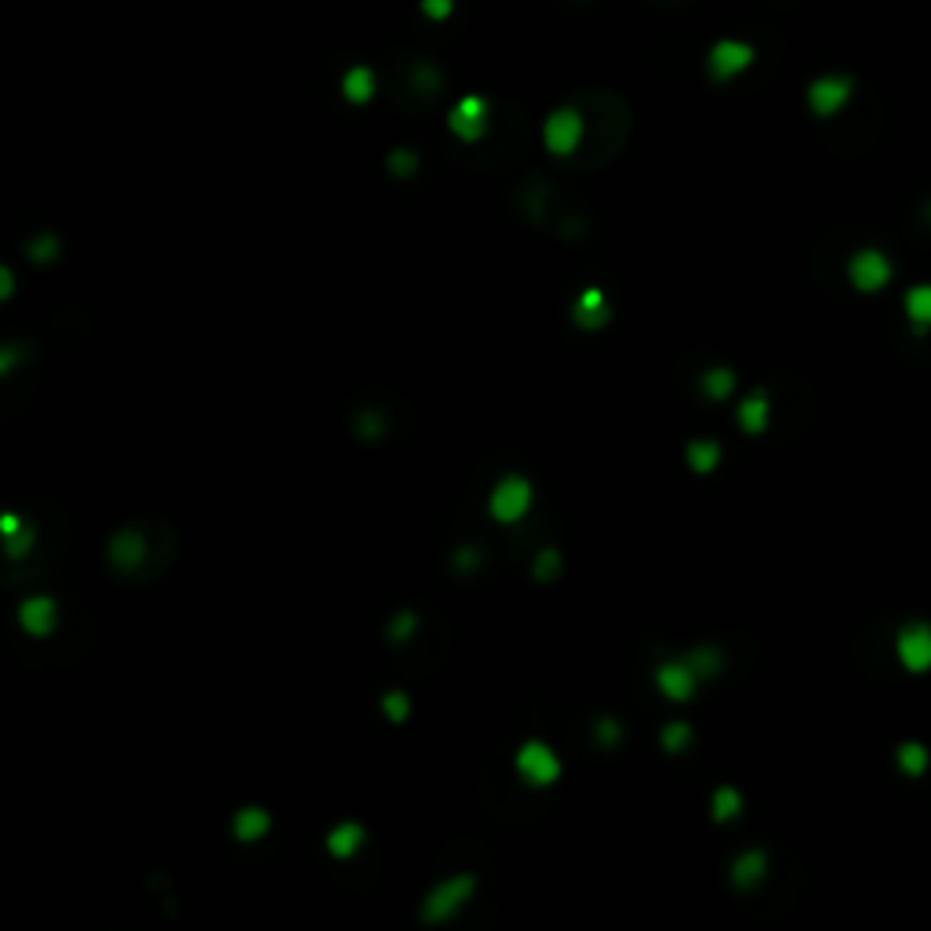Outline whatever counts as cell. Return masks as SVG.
Masks as SVG:
<instances>
[{
    "instance_id": "6da1fadb",
    "label": "cell",
    "mask_w": 931,
    "mask_h": 931,
    "mask_svg": "<svg viewBox=\"0 0 931 931\" xmlns=\"http://www.w3.org/2000/svg\"><path fill=\"white\" fill-rule=\"evenodd\" d=\"M477 891H481V877H477V870L451 873V877L437 881L426 895H422L419 924L422 928H444V924L455 921V917H459V913L477 899Z\"/></svg>"
},
{
    "instance_id": "7a4b0ae2",
    "label": "cell",
    "mask_w": 931,
    "mask_h": 931,
    "mask_svg": "<svg viewBox=\"0 0 931 931\" xmlns=\"http://www.w3.org/2000/svg\"><path fill=\"white\" fill-rule=\"evenodd\" d=\"M531 510H535V484L524 473H506L488 491V517L502 528L521 524Z\"/></svg>"
},
{
    "instance_id": "3957f363",
    "label": "cell",
    "mask_w": 931,
    "mask_h": 931,
    "mask_svg": "<svg viewBox=\"0 0 931 931\" xmlns=\"http://www.w3.org/2000/svg\"><path fill=\"white\" fill-rule=\"evenodd\" d=\"M561 753L553 750L546 739H524L513 753V771L528 790H550L561 779Z\"/></svg>"
},
{
    "instance_id": "277c9868",
    "label": "cell",
    "mask_w": 931,
    "mask_h": 931,
    "mask_svg": "<svg viewBox=\"0 0 931 931\" xmlns=\"http://www.w3.org/2000/svg\"><path fill=\"white\" fill-rule=\"evenodd\" d=\"M150 535H146V528H139V524H124V528H117L106 539V564L113 568V575H121V579H139L142 568L150 564Z\"/></svg>"
},
{
    "instance_id": "5b68a950",
    "label": "cell",
    "mask_w": 931,
    "mask_h": 931,
    "mask_svg": "<svg viewBox=\"0 0 931 931\" xmlns=\"http://www.w3.org/2000/svg\"><path fill=\"white\" fill-rule=\"evenodd\" d=\"M895 277V266L881 248H859L848 255V284L859 295H881Z\"/></svg>"
},
{
    "instance_id": "8992f818",
    "label": "cell",
    "mask_w": 931,
    "mask_h": 931,
    "mask_svg": "<svg viewBox=\"0 0 931 931\" xmlns=\"http://www.w3.org/2000/svg\"><path fill=\"white\" fill-rule=\"evenodd\" d=\"M851 95H855V81H851L848 73H822V77H815V81L808 84L804 102H808V110L815 113L819 121H833V117L851 102Z\"/></svg>"
},
{
    "instance_id": "52a82bcc",
    "label": "cell",
    "mask_w": 931,
    "mask_h": 931,
    "mask_svg": "<svg viewBox=\"0 0 931 931\" xmlns=\"http://www.w3.org/2000/svg\"><path fill=\"white\" fill-rule=\"evenodd\" d=\"M895 659L906 673H931V622H902L895 630Z\"/></svg>"
},
{
    "instance_id": "ba28073f",
    "label": "cell",
    "mask_w": 931,
    "mask_h": 931,
    "mask_svg": "<svg viewBox=\"0 0 931 931\" xmlns=\"http://www.w3.org/2000/svg\"><path fill=\"white\" fill-rule=\"evenodd\" d=\"M651 684H655V691H659L666 702L684 706V702H691L695 695H699L702 677L695 673V666L681 655V659H662L659 666H655V673H651Z\"/></svg>"
},
{
    "instance_id": "9c48e42d",
    "label": "cell",
    "mask_w": 931,
    "mask_h": 931,
    "mask_svg": "<svg viewBox=\"0 0 931 931\" xmlns=\"http://www.w3.org/2000/svg\"><path fill=\"white\" fill-rule=\"evenodd\" d=\"M582 131H586L582 113L571 110V106H561V110H553L550 117H546V124H542V146H546L553 157H571V153L579 150Z\"/></svg>"
},
{
    "instance_id": "30bf717a",
    "label": "cell",
    "mask_w": 931,
    "mask_h": 931,
    "mask_svg": "<svg viewBox=\"0 0 931 931\" xmlns=\"http://www.w3.org/2000/svg\"><path fill=\"white\" fill-rule=\"evenodd\" d=\"M753 59H757V51H753V44L746 41H717L710 48V55H706V70H710L713 81H735V77H742V73L750 70Z\"/></svg>"
},
{
    "instance_id": "8fae6325",
    "label": "cell",
    "mask_w": 931,
    "mask_h": 931,
    "mask_svg": "<svg viewBox=\"0 0 931 931\" xmlns=\"http://www.w3.org/2000/svg\"><path fill=\"white\" fill-rule=\"evenodd\" d=\"M15 619H19V630L26 633V637L44 641V637H51L55 626H59V601L48 597V593H30V597H22L19 601Z\"/></svg>"
},
{
    "instance_id": "7c38bea8",
    "label": "cell",
    "mask_w": 931,
    "mask_h": 931,
    "mask_svg": "<svg viewBox=\"0 0 931 931\" xmlns=\"http://www.w3.org/2000/svg\"><path fill=\"white\" fill-rule=\"evenodd\" d=\"M0 546H4V557L11 564L30 561L33 546H37V524L15 510L0 513Z\"/></svg>"
},
{
    "instance_id": "4fadbf2b",
    "label": "cell",
    "mask_w": 931,
    "mask_h": 931,
    "mask_svg": "<svg viewBox=\"0 0 931 931\" xmlns=\"http://www.w3.org/2000/svg\"><path fill=\"white\" fill-rule=\"evenodd\" d=\"M448 128L459 142L484 139V135H488V102H484L481 95H466V99H459L448 113Z\"/></svg>"
},
{
    "instance_id": "5bb4252c",
    "label": "cell",
    "mask_w": 931,
    "mask_h": 931,
    "mask_svg": "<svg viewBox=\"0 0 931 931\" xmlns=\"http://www.w3.org/2000/svg\"><path fill=\"white\" fill-rule=\"evenodd\" d=\"M768 870H771V859L764 848H746L739 851L735 859H731L728 866V884L739 895H750V891H757L764 881H768Z\"/></svg>"
},
{
    "instance_id": "9a60e30c",
    "label": "cell",
    "mask_w": 931,
    "mask_h": 931,
    "mask_svg": "<svg viewBox=\"0 0 931 931\" xmlns=\"http://www.w3.org/2000/svg\"><path fill=\"white\" fill-rule=\"evenodd\" d=\"M368 844V830H364V822H339V826H331L328 833H324V851H328L335 862H350L357 859V851Z\"/></svg>"
},
{
    "instance_id": "2e32d148",
    "label": "cell",
    "mask_w": 931,
    "mask_h": 931,
    "mask_svg": "<svg viewBox=\"0 0 931 931\" xmlns=\"http://www.w3.org/2000/svg\"><path fill=\"white\" fill-rule=\"evenodd\" d=\"M273 830V815L259 804H244L241 811H233L230 833L237 844H259L262 837H270Z\"/></svg>"
},
{
    "instance_id": "e0dca14e",
    "label": "cell",
    "mask_w": 931,
    "mask_h": 931,
    "mask_svg": "<svg viewBox=\"0 0 931 931\" xmlns=\"http://www.w3.org/2000/svg\"><path fill=\"white\" fill-rule=\"evenodd\" d=\"M571 321L579 324L582 331H601L611 321V302L601 288H586L571 306Z\"/></svg>"
},
{
    "instance_id": "ac0fdd59",
    "label": "cell",
    "mask_w": 931,
    "mask_h": 931,
    "mask_svg": "<svg viewBox=\"0 0 931 931\" xmlns=\"http://www.w3.org/2000/svg\"><path fill=\"white\" fill-rule=\"evenodd\" d=\"M735 422H739V430L746 433V437H761V433H768L771 426V397L764 390H753L746 393L739 401V408H735Z\"/></svg>"
},
{
    "instance_id": "d6986e66",
    "label": "cell",
    "mask_w": 931,
    "mask_h": 931,
    "mask_svg": "<svg viewBox=\"0 0 931 931\" xmlns=\"http://www.w3.org/2000/svg\"><path fill=\"white\" fill-rule=\"evenodd\" d=\"M724 459V448L713 437H695V441H688V448H684V462H688L691 473H699V477H710L717 466H721Z\"/></svg>"
},
{
    "instance_id": "ffe728a7",
    "label": "cell",
    "mask_w": 931,
    "mask_h": 931,
    "mask_svg": "<svg viewBox=\"0 0 931 931\" xmlns=\"http://www.w3.org/2000/svg\"><path fill=\"white\" fill-rule=\"evenodd\" d=\"M902 313L913 331H931V284H913L902 295Z\"/></svg>"
},
{
    "instance_id": "44dd1931",
    "label": "cell",
    "mask_w": 931,
    "mask_h": 931,
    "mask_svg": "<svg viewBox=\"0 0 931 931\" xmlns=\"http://www.w3.org/2000/svg\"><path fill=\"white\" fill-rule=\"evenodd\" d=\"M528 575H531V582H539V586H553V582L564 575V553L557 550V546H542V550L531 557Z\"/></svg>"
},
{
    "instance_id": "7402d4cb",
    "label": "cell",
    "mask_w": 931,
    "mask_h": 931,
    "mask_svg": "<svg viewBox=\"0 0 931 931\" xmlns=\"http://www.w3.org/2000/svg\"><path fill=\"white\" fill-rule=\"evenodd\" d=\"M419 626H422V615L415 608H401L397 615H393L386 626H382V641L390 644V648H404V644L419 633Z\"/></svg>"
},
{
    "instance_id": "603a6c76",
    "label": "cell",
    "mask_w": 931,
    "mask_h": 931,
    "mask_svg": "<svg viewBox=\"0 0 931 931\" xmlns=\"http://www.w3.org/2000/svg\"><path fill=\"white\" fill-rule=\"evenodd\" d=\"M742 808H746V801H742V793L735 790V786H717V790L710 793V819L717 822V826L735 822L742 815Z\"/></svg>"
},
{
    "instance_id": "cb8c5ba5",
    "label": "cell",
    "mask_w": 931,
    "mask_h": 931,
    "mask_svg": "<svg viewBox=\"0 0 931 931\" xmlns=\"http://www.w3.org/2000/svg\"><path fill=\"white\" fill-rule=\"evenodd\" d=\"M699 390L706 401H728L731 393H735V371L724 368V364H713V368L702 371Z\"/></svg>"
},
{
    "instance_id": "d4e9b609",
    "label": "cell",
    "mask_w": 931,
    "mask_h": 931,
    "mask_svg": "<svg viewBox=\"0 0 931 931\" xmlns=\"http://www.w3.org/2000/svg\"><path fill=\"white\" fill-rule=\"evenodd\" d=\"M684 659L695 666V673H699L702 681H713V677H721V670H724V651L717 648V644H695V648H688V655Z\"/></svg>"
},
{
    "instance_id": "484cf974",
    "label": "cell",
    "mask_w": 931,
    "mask_h": 931,
    "mask_svg": "<svg viewBox=\"0 0 931 931\" xmlns=\"http://www.w3.org/2000/svg\"><path fill=\"white\" fill-rule=\"evenodd\" d=\"M375 88H379V81H375V73L368 66H350L346 77H342V95H346V102H357V106L368 102Z\"/></svg>"
},
{
    "instance_id": "4316f807",
    "label": "cell",
    "mask_w": 931,
    "mask_h": 931,
    "mask_svg": "<svg viewBox=\"0 0 931 931\" xmlns=\"http://www.w3.org/2000/svg\"><path fill=\"white\" fill-rule=\"evenodd\" d=\"M895 764H899L902 775L921 779L924 771L931 768V753H928L924 742H899V750H895Z\"/></svg>"
},
{
    "instance_id": "83f0119b",
    "label": "cell",
    "mask_w": 931,
    "mask_h": 931,
    "mask_svg": "<svg viewBox=\"0 0 931 931\" xmlns=\"http://www.w3.org/2000/svg\"><path fill=\"white\" fill-rule=\"evenodd\" d=\"M691 742H695V728H691L688 721H666L659 728V746H662V753H670V757L688 753Z\"/></svg>"
},
{
    "instance_id": "f1b7e54d",
    "label": "cell",
    "mask_w": 931,
    "mask_h": 931,
    "mask_svg": "<svg viewBox=\"0 0 931 931\" xmlns=\"http://www.w3.org/2000/svg\"><path fill=\"white\" fill-rule=\"evenodd\" d=\"M593 742H597L601 750H619L622 742H626V724H622L615 713L593 717Z\"/></svg>"
},
{
    "instance_id": "f546056e",
    "label": "cell",
    "mask_w": 931,
    "mask_h": 931,
    "mask_svg": "<svg viewBox=\"0 0 931 931\" xmlns=\"http://www.w3.org/2000/svg\"><path fill=\"white\" fill-rule=\"evenodd\" d=\"M379 713L390 724H408L411 721V695L404 688H386L379 695Z\"/></svg>"
},
{
    "instance_id": "4dcf8cb0",
    "label": "cell",
    "mask_w": 931,
    "mask_h": 931,
    "mask_svg": "<svg viewBox=\"0 0 931 931\" xmlns=\"http://www.w3.org/2000/svg\"><path fill=\"white\" fill-rule=\"evenodd\" d=\"M353 437L364 444H379L386 437V415L382 411H361L353 419Z\"/></svg>"
},
{
    "instance_id": "1f68e13d",
    "label": "cell",
    "mask_w": 931,
    "mask_h": 931,
    "mask_svg": "<svg viewBox=\"0 0 931 931\" xmlns=\"http://www.w3.org/2000/svg\"><path fill=\"white\" fill-rule=\"evenodd\" d=\"M481 568H484V550L477 542H466V546H459V550L451 553V571L455 575H477Z\"/></svg>"
},
{
    "instance_id": "d6a6232c",
    "label": "cell",
    "mask_w": 931,
    "mask_h": 931,
    "mask_svg": "<svg viewBox=\"0 0 931 931\" xmlns=\"http://www.w3.org/2000/svg\"><path fill=\"white\" fill-rule=\"evenodd\" d=\"M415 168H419V161H415V153L408 150H393L390 157V171L397 175V179H411L415 175Z\"/></svg>"
},
{
    "instance_id": "836d02e7",
    "label": "cell",
    "mask_w": 931,
    "mask_h": 931,
    "mask_svg": "<svg viewBox=\"0 0 931 931\" xmlns=\"http://www.w3.org/2000/svg\"><path fill=\"white\" fill-rule=\"evenodd\" d=\"M55 255H59V241H55V237H48V233H44V237H41L37 244H30V259H33V262H41V266L55 262Z\"/></svg>"
},
{
    "instance_id": "e575fe53",
    "label": "cell",
    "mask_w": 931,
    "mask_h": 931,
    "mask_svg": "<svg viewBox=\"0 0 931 931\" xmlns=\"http://www.w3.org/2000/svg\"><path fill=\"white\" fill-rule=\"evenodd\" d=\"M451 8H455V0H422V11L430 15V19H448L451 15Z\"/></svg>"
}]
</instances>
